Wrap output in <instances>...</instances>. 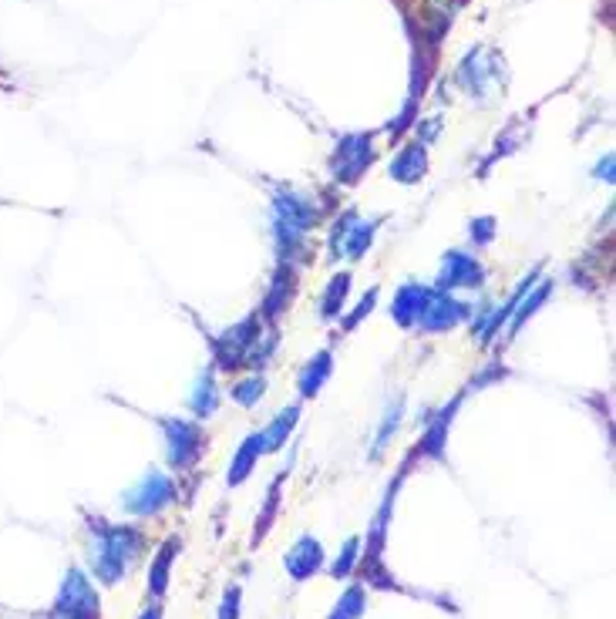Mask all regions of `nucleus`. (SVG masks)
Wrapping results in <instances>:
<instances>
[{
    "label": "nucleus",
    "mask_w": 616,
    "mask_h": 619,
    "mask_svg": "<svg viewBox=\"0 0 616 619\" xmlns=\"http://www.w3.org/2000/svg\"><path fill=\"white\" fill-rule=\"evenodd\" d=\"M499 71H502L499 54H492L489 48H475L472 54H465L462 68H458V85L475 98H489L495 85H499Z\"/></svg>",
    "instance_id": "7"
},
{
    "label": "nucleus",
    "mask_w": 616,
    "mask_h": 619,
    "mask_svg": "<svg viewBox=\"0 0 616 619\" xmlns=\"http://www.w3.org/2000/svg\"><path fill=\"white\" fill-rule=\"evenodd\" d=\"M492 236H495V219H492V216L472 219V243H475V246H489Z\"/></svg>",
    "instance_id": "26"
},
{
    "label": "nucleus",
    "mask_w": 616,
    "mask_h": 619,
    "mask_svg": "<svg viewBox=\"0 0 616 619\" xmlns=\"http://www.w3.org/2000/svg\"><path fill=\"white\" fill-rule=\"evenodd\" d=\"M179 552V539H169L159 549V559L152 562V572H149V593L159 599L165 593V586H169V569H172V559H176Z\"/></svg>",
    "instance_id": "20"
},
{
    "label": "nucleus",
    "mask_w": 616,
    "mask_h": 619,
    "mask_svg": "<svg viewBox=\"0 0 616 619\" xmlns=\"http://www.w3.org/2000/svg\"><path fill=\"white\" fill-rule=\"evenodd\" d=\"M347 293H351V273L330 276L327 290H324V300H320V317H324V320H337L340 310H344Z\"/></svg>",
    "instance_id": "19"
},
{
    "label": "nucleus",
    "mask_w": 616,
    "mask_h": 619,
    "mask_svg": "<svg viewBox=\"0 0 616 619\" xmlns=\"http://www.w3.org/2000/svg\"><path fill=\"white\" fill-rule=\"evenodd\" d=\"M553 290H556L553 280H542L539 290H529L526 297L519 300V307H516V313H512V320H509V337H516L519 330L526 327V320L536 317V310H539L549 297H553Z\"/></svg>",
    "instance_id": "17"
},
{
    "label": "nucleus",
    "mask_w": 616,
    "mask_h": 619,
    "mask_svg": "<svg viewBox=\"0 0 616 619\" xmlns=\"http://www.w3.org/2000/svg\"><path fill=\"white\" fill-rule=\"evenodd\" d=\"M142 552V532L128 529V525H95V545H91V572L115 586L118 579L132 569V562Z\"/></svg>",
    "instance_id": "1"
},
{
    "label": "nucleus",
    "mask_w": 616,
    "mask_h": 619,
    "mask_svg": "<svg viewBox=\"0 0 616 619\" xmlns=\"http://www.w3.org/2000/svg\"><path fill=\"white\" fill-rule=\"evenodd\" d=\"M428 172V149L425 142H408L404 149H398V155L388 165V175L401 186H415V182L425 179Z\"/></svg>",
    "instance_id": "11"
},
{
    "label": "nucleus",
    "mask_w": 616,
    "mask_h": 619,
    "mask_svg": "<svg viewBox=\"0 0 616 619\" xmlns=\"http://www.w3.org/2000/svg\"><path fill=\"white\" fill-rule=\"evenodd\" d=\"M165 445H169V465L176 471H186L199 461L202 455V428L196 421L186 418H162Z\"/></svg>",
    "instance_id": "6"
},
{
    "label": "nucleus",
    "mask_w": 616,
    "mask_h": 619,
    "mask_svg": "<svg viewBox=\"0 0 616 619\" xmlns=\"http://www.w3.org/2000/svg\"><path fill=\"white\" fill-rule=\"evenodd\" d=\"M189 408L196 411V418H213L216 408H219V391H216V377H213V367L199 374L196 387H192V397H189Z\"/></svg>",
    "instance_id": "18"
},
{
    "label": "nucleus",
    "mask_w": 616,
    "mask_h": 619,
    "mask_svg": "<svg viewBox=\"0 0 616 619\" xmlns=\"http://www.w3.org/2000/svg\"><path fill=\"white\" fill-rule=\"evenodd\" d=\"M401 418H404V397L398 394V397H394V404H388V411H384V421H381L378 441H374V458H378L381 451L388 448V441L394 438V431L401 428Z\"/></svg>",
    "instance_id": "22"
},
{
    "label": "nucleus",
    "mask_w": 616,
    "mask_h": 619,
    "mask_svg": "<svg viewBox=\"0 0 616 619\" xmlns=\"http://www.w3.org/2000/svg\"><path fill=\"white\" fill-rule=\"evenodd\" d=\"M176 502V482H172L169 475H162V471H149V475L139 478V485L128 488L125 495V512L132 515H159L165 505Z\"/></svg>",
    "instance_id": "4"
},
{
    "label": "nucleus",
    "mask_w": 616,
    "mask_h": 619,
    "mask_svg": "<svg viewBox=\"0 0 616 619\" xmlns=\"http://www.w3.org/2000/svg\"><path fill=\"white\" fill-rule=\"evenodd\" d=\"M139 619H162V609L159 606H152V609H145V613Z\"/></svg>",
    "instance_id": "30"
},
{
    "label": "nucleus",
    "mask_w": 616,
    "mask_h": 619,
    "mask_svg": "<svg viewBox=\"0 0 616 619\" xmlns=\"http://www.w3.org/2000/svg\"><path fill=\"white\" fill-rule=\"evenodd\" d=\"M320 566H324V549H320V542L314 535H300V542L287 552V572L297 582H303L314 576Z\"/></svg>",
    "instance_id": "13"
},
{
    "label": "nucleus",
    "mask_w": 616,
    "mask_h": 619,
    "mask_svg": "<svg viewBox=\"0 0 616 619\" xmlns=\"http://www.w3.org/2000/svg\"><path fill=\"white\" fill-rule=\"evenodd\" d=\"M485 283V266L475 260L472 253H462V249H452L445 253L441 260V270H438V280L435 286L441 293H452V290H478Z\"/></svg>",
    "instance_id": "8"
},
{
    "label": "nucleus",
    "mask_w": 616,
    "mask_h": 619,
    "mask_svg": "<svg viewBox=\"0 0 616 619\" xmlns=\"http://www.w3.org/2000/svg\"><path fill=\"white\" fill-rule=\"evenodd\" d=\"M374 307H378V290H367V297H364L361 303H357V310L351 313V317L344 320V330H354L357 323H361V320L367 317V313L374 310Z\"/></svg>",
    "instance_id": "27"
},
{
    "label": "nucleus",
    "mask_w": 616,
    "mask_h": 619,
    "mask_svg": "<svg viewBox=\"0 0 616 619\" xmlns=\"http://www.w3.org/2000/svg\"><path fill=\"white\" fill-rule=\"evenodd\" d=\"M330 371H334V354H330V350H320L317 357H310L307 367L300 371V381H297L300 397H317L320 391H324V384L330 381Z\"/></svg>",
    "instance_id": "14"
},
{
    "label": "nucleus",
    "mask_w": 616,
    "mask_h": 619,
    "mask_svg": "<svg viewBox=\"0 0 616 619\" xmlns=\"http://www.w3.org/2000/svg\"><path fill=\"white\" fill-rule=\"evenodd\" d=\"M219 619H239V586L226 589V596H223V609H219Z\"/></svg>",
    "instance_id": "28"
},
{
    "label": "nucleus",
    "mask_w": 616,
    "mask_h": 619,
    "mask_svg": "<svg viewBox=\"0 0 616 619\" xmlns=\"http://www.w3.org/2000/svg\"><path fill=\"white\" fill-rule=\"evenodd\" d=\"M263 455V441H260V434H250V438L239 445V451L233 455V465H229V475H226V482L229 485H243L246 478L253 475V468H256V461H260Z\"/></svg>",
    "instance_id": "16"
},
{
    "label": "nucleus",
    "mask_w": 616,
    "mask_h": 619,
    "mask_svg": "<svg viewBox=\"0 0 616 619\" xmlns=\"http://www.w3.org/2000/svg\"><path fill=\"white\" fill-rule=\"evenodd\" d=\"M263 394H266V377L263 374L246 377V381H239L233 391H229V397H233L239 408H256V404L263 401Z\"/></svg>",
    "instance_id": "23"
},
{
    "label": "nucleus",
    "mask_w": 616,
    "mask_h": 619,
    "mask_svg": "<svg viewBox=\"0 0 616 619\" xmlns=\"http://www.w3.org/2000/svg\"><path fill=\"white\" fill-rule=\"evenodd\" d=\"M357 549H361V539H347L344 552H340V559L334 562V566H330V576H334V579L351 576V569H354V562H357Z\"/></svg>",
    "instance_id": "25"
},
{
    "label": "nucleus",
    "mask_w": 616,
    "mask_h": 619,
    "mask_svg": "<svg viewBox=\"0 0 616 619\" xmlns=\"http://www.w3.org/2000/svg\"><path fill=\"white\" fill-rule=\"evenodd\" d=\"M596 179H606L613 182V155H606V159L596 165Z\"/></svg>",
    "instance_id": "29"
},
{
    "label": "nucleus",
    "mask_w": 616,
    "mask_h": 619,
    "mask_svg": "<svg viewBox=\"0 0 616 619\" xmlns=\"http://www.w3.org/2000/svg\"><path fill=\"white\" fill-rule=\"evenodd\" d=\"M468 317H472V307H468V303H458L452 293L431 290L425 310H421V317H418V330H425V334H445V330L458 327V323Z\"/></svg>",
    "instance_id": "10"
},
{
    "label": "nucleus",
    "mask_w": 616,
    "mask_h": 619,
    "mask_svg": "<svg viewBox=\"0 0 616 619\" xmlns=\"http://www.w3.org/2000/svg\"><path fill=\"white\" fill-rule=\"evenodd\" d=\"M290 297H293V273H290V266L283 263V270L277 273V280H273L270 297H266V303H263L266 317H280V310L287 307Z\"/></svg>",
    "instance_id": "21"
},
{
    "label": "nucleus",
    "mask_w": 616,
    "mask_h": 619,
    "mask_svg": "<svg viewBox=\"0 0 616 619\" xmlns=\"http://www.w3.org/2000/svg\"><path fill=\"white\" fill-rule=\"evenodd\" d=\"M256 340H260V317L239 320L233 330H226V334L216 340V364L223 367V371L243 367V364H246V354L253 350Z\"/></svg>",
    "instance_id": "9"
},
{
    "label": "nucleus",
    "mask_w": 616,
    "mask_h": 619,
    "mask_svg": "<svg viewBox=\"0 0 616 619\" xmlns=\"http://www.w3.org/2000/svg\"><path fill=\"white\" fill-rule=\"evenodd\" d=\"M431 297L428 286L421 283H404L398 293H394V303H391V317L398 320V327H418V317L425 310V303Z\"/></svg>",
    "instance_id": "12"
},
{
    "label": "nucleus",
    "mask_w": 616,
    "mask_h": 619,
    "mask_svg": "<svg viewBox=\"0 0 616 619\" xmlns=\"http://www.w3.org/2000/svg\"><path fill=\"white\" fill-rule=\"evenodd\" d=\"M317 223V206L300 192L283 189L273 196V239H277V253L287 263L293 253L303 246V239Z\"/></svg>",
    "instance_id": "2"
},
{
    "label": "nucleus",
    "mask_w": 616,
    "mask_h": 619,
    "mask_svg": "<svg viewBox=\"0 0 616 619\" xmlns=\"http://www.w3.org/2000/svg\"><path fill=\"white\" fill-rule=\"evenodd\" d=\"M54 619H98V593L81 569H68L64 576L58 603H54Z\"/></svg>",
    "instance_id": "3"
},
{
    "label": "nucleus",
    "mask_w": 616,
    "mask_h": 619,
    "mask_svg": "<svg viewBox=\"0 0 616 619\" xmlns=\"http://www.w3.org/2000/svg\"><path fill=\"white\" fill-rule=\"evenodd\" d=\"M371 162H374V138L364 132H354L337 142L330 172H334L337 182H347V186H351V182H357L367 169H371Z\"/></svg>",
    "instance_id": "5"
},
{
    "label": "nucleus",
    "mask_w": 616,
    "mask_h": 619,
    "mask_svg": "<svg viewBox=\"0 0 616 619\" xmlns=\"http://www.w3.org/2000/svg\"><path fill=\"white\" fill-rule=\"evenodd\" d=\"M364 603H367L364 589H361V586H351L344 596H340V603H337L334 616H330V619H357V616L364 613Z\"/></svg>",
    "instance_id": "24"
},
{
    "label": "nucleus",
    "mask_w": 616,
    "mask_h": 619,
    "mask_svg": "<svg viewBox=\"0 0 616 619\" xmlns=\"http://www.w3.org/2000/svg\"><path fill=\"white\" fill-rule=\"evenodd\" d=\"M297 421H300V404H290L287 411H280L277 418L266 424V428L260 431L263 455H266V451H280L283 445H287L290 434H293V428H297Z\"/></svg>",
    "instance_id": "15"
}]
</instances>
